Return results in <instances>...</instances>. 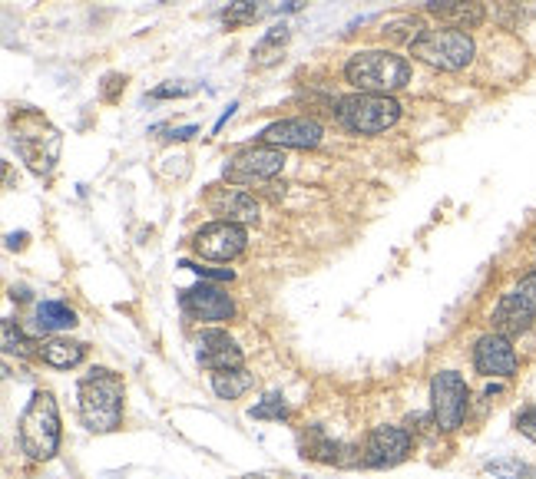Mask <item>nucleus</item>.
<instances>
[{
    "label": "nucleus",
    "instance_id": "f257e3e1",
    "mask_svg": "<svg viewBox=\"0 0 536 479\" xmlns=\"http://www.w3.org/2000/svg\"><path fill=\"white\" fill-rule=\"evenodd\" d=\"M80 420L93 433H113L123 423V377L106 367H93L77 387Z\"/></svg>",
    "mask_w": 536,
    "mask_h": 479
},
{
    "label": "nucleus",
    "instance_id": "f03ea898",
    "mask_svg": "<svg viewBox=\"0 0 536 479\" xmlns=\"http://www.w3.org/2000/svg\"><path fill=\"white\" fill-rule=\"evenodd\" d=\"M345 80L358 93L391 96L411 83V63L391 50H361L345 63Z\"/></svg>",
    "mask_w": 536,
    "mask_h": 479
},
{
    "label": "nucleus",
    "instance_id": "7ed1b4c3",
    "mask_svg": "<svg viewBox=\"0 0 536 479\" xmlns=\"http://www.w3.org/2000/svg\"><path fill=\"white\" fill-rule=\"evenodd\" d=\"M17 433H20V450H24L30 460L47 463L57 456V450H60V410H57L53 394L37 390V394L30 397V404L24 407V413H20Z\"/></svg>",
    "mask_w": 536,
    "mask_h": 479
},
{
    "label": "nucleus",
    "instance_id": "20e7f679",
    "mask_svg": "<svg viewBox=\"0 0 536 479\" xmlns=\"http://www.w3.org/2000/svg\"><path fill=\"white\" fill-rule=\"evenodd\" d=\"M411 57L421 60L424 67H431V70L460 73L474 63L477 47H474V37L464 34V30L441 27V30H424V34L411 43Z\"/></svg>",
    "mask_w": 536,
    "mask_h": 479
},
{
    "label": "nucleus",
    "instance_id": "39448f33",
    "mask_svg": "<svg viewBox=\"0 0 536 479\" xmlns=\"http://www.w3.org/2000/svg\"><path fill=\"white\" fill-rule=\"evenodd\" d=\"M338 119L341 126L351 133L374 136L388 133V129L401 119V103L394 96H378V93H351L345 100H338Z\"/></svg>",
    "mask_w": 536,
    "mask_h": 479
},
{
    "label": "nucleus",
    "instance_id": "423d86ee",
    "mask_svg": "<svg viewBox=\"0 0 536 479\" xmlns=\"http://www.w3.org/2000/svg\"><path fill=\"white\" fill-rule=\"evenodd\" d=\"M467 404H470V390L467 380L457 374V370H441L431 380V413L437 430H457L467 417Z\"/></svg>",
    "mask_w": 536,
    "mask_h": 479
},
{
    "label": "nucleus",
    "instance_id": "0eeeda50",
    "mask_svg": "<svg viewBox=\"0 0 536 479\" xmlns=\"http://www.w3.org/2000/svg\"><path fill=\"white\" fill-rule=\"evenodd\" d=\"M285 149L278 146H249L225 162V179L232 185H255V182H268L275 179L278 172L285 169Z\"/></svg>",
    "mask_w": 536,
    "mask_h": 479
},
{
    "label": "nucleus",
    "instance_id": "6e6552de",
    "mask_svg": "<svg viewBox=\"0 0 536 479\" xmlns=\"http://www.w3.org/2000/svg\"><path fill=\"white\" fill-rule=\"evenodd\" d=\"M14 143L20 149V156L30 162V169L34 172H50L53 162L60 156V136L57 129H50L40 116H24L17 126V136Z\"/></svg>",
    "mask_w": 536,
    "mask_h": 479
},
{
    "label": "nucleus",
    "instance_id": "1a4fd4ad",
    "mask_svg": "<svg viewBox=\"0 0 536 479\" xmlns=\"http://www.w3.org/2000/svg\"><path fill=\"white\" fill-rule=\"evenodd\" d=\"M245 242H249V235H245V225L239 222H225V219H216L209 225H202L196 235H192V248H196L199 258L206 261H232L245 252Z\"/></svg>",
    "mask_w": 536,
    "mask_h": 479
},
{
    "label": "nucleus",
    "instance_id": "9d476101",
    "mask_svg": "<svg viewBox=\"0 0 536 479\" xmlns=\"http://www.w3.org/2000/svg\"><path fill=\"white\" fill-rule=\"evenodd\" d=\"M411 433L404 427H391V423H384V427H374L368 433V443H364V466H374V470H388V466H398L407 460V453H411Z\"/></svg>",
    "mask_w": 536,
    "mask_h": 479
},
{
    "label": "nucleus",
    "instance_id": "9b49d317",
    "mask_svg": "<svg viewBox=\"0 0 536 479\" xmlns=\"http://www.w3.org/2000/svg\"><path fill=\"white\" fill-rule=\"evenodd\" d=\"M474 367L480 377H513L520 370V357L513 351L510 337L484 334L474 344Z\"/></svg>",
    "mask_w": 536,
    "mask_h": 479
},
{
    "label": "nucleus",
    "instance_id": "f8f14e48",
    "mask_svg": "<svg viewBox=\"0 0 536 479\" xmlns=\"http://www.w3.org/2000/svg\"><path fill=\"white\" fill-rule=\"evenodd\" d=\"M325 136L318 119L312 116H295V119H278L262 133V143L278 149H315Z\"/></svg>",
    "mask_w": 536,
    "mask_h": 479
},
{
    "label": "nucleus",
    "instance_id": "ddd939ff",
    "mask_svg": "<svg viewBox=\"0 0 536 479\" xmlns=\"http://www.w3.org/2000/svg\"><path fill=\"white\" fill-rule=\"evenodd\" d=\"M182 311L189 314L192 321H229L235 314V301L225 295L216 285H196L189 291H182Z\"/></svg>",
    "mask_w": 536,
    "mask_h": 479
},
{
    "label": "nucleus",
    "instance_id": "4468645a",
    "mask_svg": "<svg viewBox=\"0 0 536 479\" xmlns=\"http://www.w3.org/2000/svg\"><path fill=\"white\" fill-rule=\"evenodd\" d=\"M199 364L212 370V374H219V370H232V367H242L245 354L242 347L232 341L225 331H202L199 334Z\"/></svg>",
    "mask_w": 536,
    "mask_h": 479
},
{
    "label": "nucleus",
    "instance_id": "2eb2a0df",
    "mask_svg": "<svg viewBox=\"0 0 536 479\" xmlns=\"http://www.w3.org/2000/svg\"><path fill=\"white\" fill-rule=\"evenodd\" d=\"M209 209L222 215L225 222H239V225H259L262 219V209L259 202H255L252 192L245 189H216L209 195Z\"/></svg>",
    "mask_w": 536,
    "mask_h": 479
},
{
    "label": "nucleus",
    "instance_id": "dca6fc26",
    "mask_svg": "<svg viewBox=\"0 0 536 479\" xmlns=\"http://www.w3.org/2000/svg\"><path fill=\"white\" fill-rule=\"evenodd\" d=\"M533 318L536 314L530 311V304L523 301L517 291L503 295L497 301V308L490 314V324H493V334H503V337H520L533 328Z\"/></svg>",
    "mask_w": 536,
    "mask_h": 479
},
{
    "label": "nucleus",
    "instance_id": "f3484780",
    "mask_svg": "<svg viewBox=\"0 0 536 479\" xmlns=\"http://www.w3.org/2000/svg\"><path fill=\"white\" fill-rule=\"evenodd\" d=\"M427 14H434L441 24L454 27V30H477L484 27L487 20V10L480 0H431L427 4Z\"/></svg>",
    "mask_w": 536,
    "mask_h": 479
},
{
    "label": "nucleus",
    "instance_id": "a211bd4d",
    "mask_svg": "<svg viewBox=\"0 0 536 479\" xmlns=\"http://www.w3.org/2000/svg\"><path fill=\"white\" fill-rule=\"evenodd\" d=\"M302 456H308V460H318V463H331V466H355V463H361V453H355V446L331 440L321 430H308L302 437Z\"/></svg>",
    "mask_w": 536,
    "mask_h": 479
},
{
    "label": "nucleus",
    "instance_id": "6ab92c4d",
    "mask_svg": "<svg viewBox=\"0 0 536 479\" xmlns=\"http://www.w3.org/2000/svg\"><path fill=\"white\" fill-rule=\"evenodd\" d=\"M37 357L57 370H70L77 367L83 357H87V344L80 341H67V337H50V341L37 344Z\"/></svg>",
    "mask_w": 536,
    "mask_h": 479
},
{
    "label": "nucleus",
    "instance_id": "aec40b11",
    "mask_svg": "<svg viewBox=\"0 0 536 479\" xmlns=\"http://www.w3.org/2000/svg\"><path fill=\"white\" fill-rule=\"evenodd\" d=\"M252 387H255V374L245 367H232V370L212 374V390H216V397H222V400H239L242 394H249Z\"/></svg>",
    "mask_w": 536,
    "mask_h": 479
},
{
    "label": "nucleus",
    "instance_id": "412c9836",
    "mask_svg": "<svg viewBox=\"0 0 536 479\" xmlns=\"http://www.w3.org/2000/svg\"><path fill=\"white\" fill-rule=\"evenodd\" d=\"M73 324H77V311L67 308L63 301H40L37 304V331L60 334V331H70Z\"/></svg>",
    "mask_w": 536,
    "mask_h": 479
},
{
    "label": "nucleus",
    "instance_id": "4be33fe9",
    "mask_svg": "<svg viewBox=\"0 0 536 479\" xmlns=\"http://www.w3.org/2000/svg\"><path fill=\"white\" fill-rule=\"evenodd\" d=\"M265 10H268V0H232V4L222 10V24L225 27H252Z\"/></svg>",
    "mask_w": 536,
    "mask_h": 479
},
{
    "label": "nucleus",
    "instance_id": "5701e85b",
    "mask_svg": "<svg viewBox=\"0 0 536 479\" xmlns=\"http://www.w3.org/2000/svg\"><path fill=\"white\" fill-rule=\"evenodd\" d=\"M285 43H288V27L285 24H278L272 27L268 34L259 40V47H255V67H272V63H278V57H282V50H285Z\"/></svg>",
    "mask_w": 536,
    "mask_h": 479
},
{
    "label": "nucleus",
    "instance_id": "b1692460",
    "mask_svg": "<svg viewBox=\"0 0 536 479\" xmlns=\"http://www.w3.org/2000/svg\"><path fill=\"white\" fill-rule=\"evenodd\" d=\"M0 337H4V351H7V354H17V357L37 354V351H34L37 344L30 341L24 331H20L17 321H4V324H0Z\"/></svg>",
    "mask_w": 536,
    "mask_h": 479
},
{
    "label": "nucleus",
    "instance_id": "393cba45",
    "mask_svg": "<svg viewBox=\"0 0 536 479\" xmlns=\"http://www.w3.org/2000/svg\"><path fill=\"white\" fill-rule=\"evenodd\" d=\"M414 34H424V27L417 17H401V20H391V24L381 27V37L391 43H414L417 40Z\"/></svg>",
    "mask_w": 536,
    "mask_h": 479
},
{
    "label": "nucleus",
    "instance_id": "a878e982",
    "mask_svg": "<svg viewBox=\"0 0 536 479\" xmlns=\"http://www.w3.org/2000/svg\"><path fill=\"white\" fill-rule=\"evenodd\" d=\"M249 417L252 420H288V404L282 400V394H268L262 404H255L252 410H249Z\"/></svg>",
    "mask_w": 536,
    "mask_h": 479
},
{
    "label": "nucleus",
    "instance_id": "bb28decb",
    "mask_svg": "<svg viewBox=\"0 0 536 479\" xmlns=\"http://www.w3.org/2000/svg\"><path fill=\"white\" fill-rule=\"evenodd\" d=\"M484 470L490 476H497V479H523V473H527V463H520V460H513V456H507V460H490Z\"/></svg>",
    "mask_w": 536,
    "mask_h": 479
},
{
    "label": "nucleus",
    "instance_id": "cd10ccee",
    "mask_svg": "<svg viewBox=\"0 0 536 479\" xmlns=\"http://www.w3.org/2000/svg\"><path fill=\"white\" fill-rule=\"evenodd\" d=\"M513 427H517L520 437H527L530 443H536V407H523L517 417H513Z\"/></svg>",
    "mask_w": 536,
    "mask_h": 479
},
{
    "label": "nucleus",
    "instance_id": "c85d7f7f",
    "mask_svg": "<svg viewBox=\"0 0 536 479\" xmlns=\"http://www.w3.org/2000/svg\"><path fill=\"white\" fill-rule=\"evenodd\" d=\"M179 268L196 271L199 278H209V281H232V278H235V271H232V268H202V265H192V261H182Z\"/></svg>",
    "mask_w": 536,
    "mask_h": 479
},
{
    "label": "nucleus",
    "instance_id": "c756f323",
    "mask_svg": "<svg viewBox=\"0 0 536 479\" xmlns=\"http://www.w3.org/2000/svg\"><path fill=\"white\" fill-rule=\"evenodd\" d=\"M513 291H517V295L530 304V311L536 314V271H530V275H523V278H520V285L513 288Z\"/></svg>",
    "mask_w": 536,
    "mask_h": 479
},
{
    "label": "nucleus",
    "instance_id": "7c9ffc66",
    "mask_svg": "<svg viewBox=\"0 0 536 479\" xmlns=\"http://www.w3.org/2000/svg\"><path fill=\"white\" fill-rule=\"evenodd\" d=\"M192 86H159L153 90V100H169V96H189Z\"/></svg>",
    "mask_w": 536,
    "mask_h": 479
},
{
    "label": "nucleus",
    "instance_id": "2f4dec72",
    "mask_svg": "<svg viewBox=\"0 0 536 479\" xmlns=\"http://www.w3.org/2000/svg\"><path fill=\"white\" fill-rule=\"evenodd\" d=\"M24 242H27L24 232H20V235H7V248H24Z\"/></svg>",
    "mask_w": 536,
    "mask_h": 479
},
{
    "label": "nucleus",
    "instance_id": "473e14b6",
    "mask_svg": "<svg viewBox=\"0 0 536 479\" xmlns=\"http://www.w3.org/2000/svg\"><path fill=\"white\" fill-rule=\"evenodd\" d=\"M196 136V126H186V129H176L173 133V139H192Z\"/></svg>",
    "mask_w": 536,
    "mask_h": 479
},
{
    "label": "nucleus",
    "instance_id": "72a5a7b5",
    "mask_svg": "<svg viewBox=\"0 0 536 479\" xmlns=\"http://www.w3.org/2000/svg\"><path fill=\"white\" fill-rule=\"evenodd\" d=\"M305 4V0H292V4H285L282 10H298V7H302Z\"/></svg>",
    "mask_w": 536,
    "mask_h": 479
},
{
    "label": "nucleus",
    "instance_id": "f704fd0d",
    "mask_svg": "<svg viewBox=\"0 0 536 479\" xmlns=\"http://www.w3.org/2000/svg\"><path fill=\"white\" fill-rule=\"evenodd\" d=\"M523 479H536V466H527V473H523Z\"/></svg>",
    "mask_w": 536,
    "mask_h": 479
},
{
    "label": "nucleus",
    "instance_id": "c9c22d12",
    "mask_svg": "<svg viewBox=\"0 0 536 479\" xmlns=\"http://www.w3.org/2000/svg\"><path fill=\"white\" fill-rule=\"evenodd\" d=\"M242 479H268V476H255V473H252V476H242Z\"/></svg>",
    "mask_w": 536,
    "mask_h": 479
}]
</instances>
